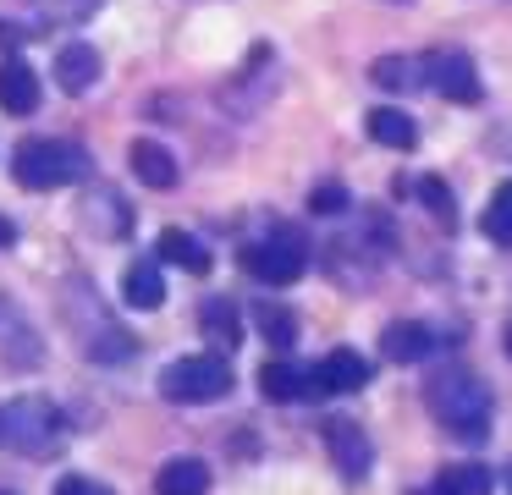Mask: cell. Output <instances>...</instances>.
<instances>
[{
	"label": "cell",
	"mask_w": 512,
	"mask_h": 495,
	"mask_svg": "<svg viewBox=\"0 0 512 495\" xmlns=\"http://www.w3.org/2000/svg\"><path fill=\"white\" fill-rule=\"evenodd\" d=\"M0 352L17 363V369H34L39 363V330L23 319V308L12 297H0Z\"/></svg>",
	"instance_id": "cell-12"
},
{
	"label": "cell",
	"mask_w": 512,
	"mask_h": 495,
	"mask_svg": "<svg viewBox=\"0 0 512 495\" xmlns=\"http://www.w3.org/2000/svg\"><path fill=\"white\" fill-rule=\"evenodd\" d=\"M243 270L254 275V281H265V286H292L303 270H309V242H303V231H292V226H270L265 242L243 248Z\"/></svg>",
	"instance_id": "cell-6"
},
{
	"label": "cell",
	"mask_w": 512,
	"mask_h": 495,
	"mask_svg": "<svg viewBox=\"0 0 512 495\" xmlns=\"http://www.w3.org/2000/svg\"><path fill=\"white\" fill-rule=\"evenodd\" d=\"M369 374H375V363H369L364 352L336 347V352H325V358L309 369V396H347V391H364Z\"/></svg>",
	"instance_id": "cell-8"
},
{
	"label": "cell",
	"mask_w": 512,
	"mask_h": 495,
	"mask_svg": "<svg viewBox=\"0 0 512 495\" xmlns=\"http://www.w3.org/2000/svg\"><path fill=\"white\" fill-rule=\"evenodd\" d=\"M501 347H507V358H512V325H507V336H501Z\"/></svg>",
	"instance_id": "cell-30"
},
{
	"label": "cell",
	"mask_w": 512,
	"mask_h": 495,
	"mask_svg": "<svg viewBox=\"0 0 512 495\" xmlns=\"http://www.w3.org/2000/svg\"><path fill=\"white\" fill-rule=\"evenodd\" d=\"M199 330L215 352H232L243 341V314H237L232 297H204L199 303Z\"/></svg>",
	"instance_id": "cell-14"
},
{
	"label": "cell",
	"mask_w": 512,
	"mask_h": 495,
	"mask_svg": "<svg viewBox=\"0 0 512 495\" xmlns=\"http://www.w3.org/2000/svg\"><path fill=\"white\" fill-rule=\"evenodd\" d=\"M501 479H507V490H512V462H507V473H501Z\"/></svg>",
	"instance_id": "cell-31"
},
{
	"label": "cell",
	"mask_w": 512,
	"mask_h": 495,
	"mask_svg": "<svg viewBox=\"0 0 512 495\" xmlns=\"http://www.w3.org/2000/svg\"><path fill=\"white\" fill-rule=\"evenodd\" d=\"M424 66H430V88L441 99H452V105H479V72H474V55L468 50H430L424 55Z\"/></svg>",
	"instance_id": "cell-7"
},
{
	"label": "cell",
	"mask_w": 512,
	"mask_h": 495,
	"mask_svg": "<svg viewBox=\"0 0 512 495\" xmlns=\"http://www.w3.org/2000/svg\"><path fill=\"white\" fill-rule=\"evenodd\" d=\"M100 72H105V61H100L94 44L72 39V44H61V50H56V83L67 88V94H89V88L100 83Z\"/></svg>",
	"instance_id": "cell-10"
},
{
	"label": "cell",
	"mask_w": 512,
	"mask_h": 495,
	"mask_svg": "<svg viewBox=\"0 0 512 495\" xmlns=\"http://www.w3.org/2000/svg\"><path fill=\"white\" fill-rule=\"evenodd\" d=\"M430 347H435V336L419 319H397V325H386V336H380V352H386L391 363H424Z\"/></svg>",
	"instance_id": "cell-16"
},
{
	"label": "cell",
	"mask_w": 512,
	"mask_h": 495,
	"mask_svg": "<svg viewBox=\"0 0 512 495\" xmlns=\"http://www.w3.org/2000/svg\"><path fill=\"white\" fill-rule=\"evenodd\" d=\"M424 396H430V413L446 435H457V440H485L490 435V413H496V407H490V385L479 380V374L441 369L424 385Z\"/></svg>",
	"instance_id": "cell-1"
},
{
	"label": "cell",
	"mask_w": 512,
	"mask_h": 495,
	"mask_svg": "<svg viewBox=\"0 0 512 495\" xmlns=\"http://www.w3.org/2000/svg\"><path fill=\"white\" fill-rule=\"evenodd\" d=\"M347 204H353V198H347L342 182H320V187L309 193V209H314V215H347Z\"/></svg>",
	"instance_id": "cell-27"
},
{
	"label": "cell",
	"mask_w": 512,
	"mask_h": 495,
	"mask_svg": "<svg viewBox=\"0 0 512 495\" xmlns=\"http://www.w3.org/2000/svg\"><path fill=\"white\" fill-rule=\"evenodd\" d=\"M122 303H127V308H138V314H149V308L166 303V275H160V264H155V259L127 264V275H122Z\"/></svg>",
	"instance_id": "cell-15"
},
{
	"label": "cell",
	"mask_w": 512,
	"mask_h": 495,
	"mask_svg": "<svg viewBox=\"0 0 512 495\" xmlns=\"http://www.w3.org/2000/svg\"><path fill=\"white\" fill-rule=\"evenodd\" d=\"M325 451H331L336 473H342L347 484H358L369 468H375V446H369V435L353 424V418H331V424H325Z\"/></svg>",
	"instance_id": "cell-9"
},
{
	"label": "cell",
	"mask_w": 512,
	"mask_h": 495,
	"mask_svg": "<svg viewBox=\"0 0 512 495\" xmlns=\"http://www.w3.org/2000/svg\"><path fill=\"white\" fill-rule=\"evenodd\" d=\"M210 490V462L199 457H171L155 473V495H204Z\"/></svg>",
	"instance_id": "cell-20"
},
{
	"label": "cell",
	"mask_w": 512,
	"mask_h": 495,
	"mask_svg": "<svg viewBox=\"0 0 512 495\" xmlns=\"http://www.w3.org/2000/svg\"><path fill=\"white\" fill-rule=\"evenodd\" d=\"M254 319H259V336H265L276 352H287L292 341H298V319H292V308H281V303H259V308H254Z\"/></svg>",
	"instance_id": "cell-24"
},
{
	"label": "cell",
	"mask_w": 512,
	"mask_h": 495,
	"mask_svg": "<svg viewBox=\"0 0 512 495\" xmlns=\"http://www.w3.org/2000/svg\"><path fill=\"white\" fill-rule=\"evenodd\" d=\"M413 193H419V204L430 209V215L441 220L446 231H452V220H457V198H452V187H446L441 176H424V182L413 187Z\"/></svg>",
	"instance_id": "cell-26"
},
{
	"label": "cell",
	"mask_w": 512,
	"mask_h": 495,
	"mask_svg": "<svg viewBox=\"0 0 512 495\" xmlns=\"http://www.w3.org/2000/svg\"><path fill=\"white\" fill-rule=\"evenodd\" d=\"M369 77H375L380 88H391V94H408V88L430 83V66H424L419 55H380V61L369 66Z\"/></svg>",
	"instance_id": "cell-21"
},
{
	"label": "cell",
	"mask_w": 512,
	"mask_h": 495,
	"mask_svg": "<svg viewBox=\"0 0 512 495\" xmlns=\"http://www.w3.org/2000/svg\"><path fill=\"white\" fill-rule=\"evenodd\" d=\"M391 6H408V0H391Z\"/></svg>",
	"instance_id": "cell-32"
},
{
	"label": "cell",
	"mask_w": 512,
	"mask_h": 495,
	"mask_svg": "<svg viewBox=\"0 0 512 495\" xmlns=\"http://www.w3.org/2000/svg\"><path fill=\"white\" fill-rule=\"evenodd\" d=\"M369 138L380 143V149H419V121L408 116V110H397V105H375L369 110Z\"/></svg>",
	"instance_id": "cell-17"
},
{
	"label": "cell",
	"mask_w": 512,
	"mask_h": 495,
	"mask_svg": "<svg viewBox=\"0 0 512 495\" xmlns=\"http://www.w3.org/2000/svg\"><path fill=\"white\" fill-rule=\"evenodd\" d=\"M435 495H490V468H479V462H452V468H441V479H435Z\"/></svg>",
	"instance_id": "cell-23"
},
{
	"label": "cell",
	"mask_w": 512,
	"mask_h": 495,
	"mask_svg": "<svg viewBox=\"0 0 512 495\" xmlns=\"http://www.w3.org/2000/svg\"><path fill=\"white\" fill-rule=\"evenodd\" d=\"M94 171V160L67 138H23L12 154V176L28 193H50V187H72Z\"/></svg>",
	"instance_id": "cell-3"
},
{
	"label": "cell",
	"mask_w": 512,
	"mask_h": 495,
	"mask_svg": "<svg viewBox=\"0 0 512 495\" xmlns=\"http://www.w3.org/2000/svg\"><path fill=\"white\" fill-rule=\"evenodd\" d=\"M0 110L6 116H34L39 110V77L28 61H0Z\"/></svg>",
	"instance_id": "cell-13"
},
{
	"label": "cell",
	"mask_w": 512,
	"mask_h": 495,
	"mask_svg": "<svg viewBox=\"0 0 512 495\" xmlns=\"http://www.w3.org/2000/svg\"><path fill=\"white\" fill-rule=\"evenodd\" d=\"M12 242H17V226H12L6 215H0V248H12Z\"/></svg>",
	"instance_id": "cell-29"
},
{
	"label": "cell",
	"mask_w": 512,
	"mask_h": 495,
	"mask_svg": "<svg viewBox=\"0 0 512 495\" xmlns=\"http://www.w3.org/2000/svg\"><path fill=\"white\" fill-rule=\"evenodd\" d=\"M127 165H133V176L144 187H155V193H171V187H177V154H171L166 143H155V138H133Z\"/></svg>",
	"instance_id": "cell-11"
},
{
	"label": "cell",
	"mask_w": 512,
	"mask_h": 495,
	"mask_svg": "<svg viewBox=\"0 0 512 495\" xmlns=\"http://www.w3.org/2000/svg\"><path fill=\"white\" fill-rule=\"evenodd\" d=\"M56 495H116V490L89 479V473H67V479H56Z\"/></svg>",
	"instance_id": "cell-28"
},
{
	"label": "cell",
	"mask_w": 512,
	"mask_h": 495,
	"mask_svg": "<svg viewBox=\"0 0 512 495\" xmlns=\"http://www.w3.org/2000/svg\"><path fill=\"white\" fill-rule=\"evenodd\" d=\"M479 226H485V237H490V242H501V248H512V176L496 187V193H490V204H485V220H479Z\"/></svg>",
	"instance_id": "cell-25"
},
{
	"label": "cell",
	"mask_w": 512,
	"mask_h": 495,
	"mask_svg": "<svg viewBox=\"0 0 512 495\" xmlns=\"http://www.w3.org/2000/svg\"><path fill=\"white\" fill-rule=\"evenodd\" d=\"M0 495H17V490H0Z\"/></svg>",
	"instance_id": "cell-33"
},
{
	"label": "cell",
	"mask_w": 512,
	"mask_h": 495,
	"mask_svg": "<svg viewBox=\"0 0 512 495\" xmlns=\"http://www.w3.org/2000/svg\"><path fill=\"white\" fill-rule=\"evenodd\" d=\"M259 391L270 396V402H303L309 396V369L292 358H270L265 369H259Z\"/></svg>",
	"instance_id": "cell-18"
},
{
	"label": "cell",
	"mask_w": 512,
	"mask_h": 495,
	"mask_svg": "<svg viewBox=\"0 0 512 495\" xmlns=\"http://www.w3.org/2000/svg\"><path fill=\"white\" fill-rule=\"evenodd\" d=\"M0 446L17 451V457H61L67 446V418L50 396H12V402L0 407Z\"/></svg>",
	"instance_id": "cell-2"
},
{
	"label": "cell",
	"mask_w": 512,
	"mask_h": 495,
	"mask_svg": "<svg viewBox=\"0 0 512 495\" xmlns=\"http://www.w3.org/2000/svg\"><path fill=\"white\" fill-rule=\"evenodd\" d=\"M83 220H89V231H100V237H127V204L116 187H94L89 198H83Z\"/></svg>",
	"instance_id": "cell-19"
},
{
	"label": "cell",
	"mask_w": 512,
	"mask_h": 495,
	"mask_svg": "<svg viewBox=\"0 0 512 495\" xmlns=\"http://www.w3.org/2000/svg\"><path fill=\"white\" fill-rule=\"evenodd\" d=\"M232 391V363L226 352H188V358H171L160 369V396L166 402H221Z\"/></svg>",
	"instance_id": "cell-5"
},
{
	"label": "cell",
	"mask_w": 512,
	"mask_h": 495,
	"mask_svg": "<svg viewBox=\"0 0 512 495\" xmlns=\"http://www.w3.org/2000/svg\"><path fill=\"white\" fill-rule=\"evenodd\" d=\"M155 253L166 264H182V270L188 275H210V248H204L199 237H193V231H160V242H155Z\"/></svg>",
	"instance_id": "cell-22"
},
{
	"label": "cell",
	"mask_w": 512,
	"mask_h": 495,
	"mask_svg": "<svg viewBox=\"0 0 512 495\" xmlns=\"http://www.w3.org/2000/svg\"><path fill=\"white\" fill-rule=\"evenodd\" d=\"M67 319H72V336H78L83 358H94V363H127V358H133L138 341L127 336L111 314H105L100 297H94L83 281L67 286Z\"/></svg>",
	"instance_id": "cell-4"
}]
</instances>
